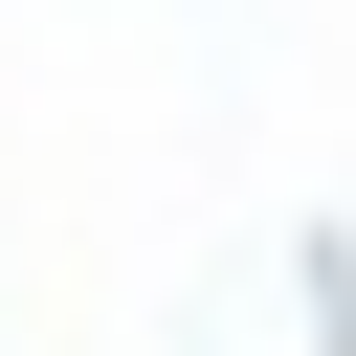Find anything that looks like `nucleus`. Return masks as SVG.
<instances>
[{"instance_id": "obj_1", "label": "nucleus", "mask_w": 356, "mask_h": 356, "mask_svg": "<svg viewBox=\"0 0 356 356\" xmlns=\"http://www.w3.org/2000/svg\"><path fill=\"white\" fill-rule=\"evenodd\" d=\"M289 312H312V356H356V245L334 222H289Z\"/></svg>"}]
</instances>
